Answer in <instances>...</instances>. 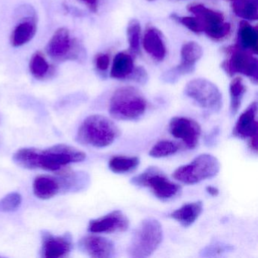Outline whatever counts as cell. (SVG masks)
Listing matches in <instances>:
<instances>
[{
  "mask_svg": "<svg viewBox=\"0 0 258 258\" xmlns=\"http://www.w3.org/2000/svg\"><path fill=\"white\" fill-rule=\"evenodd\" d=\"M86 157L84 152L76 148L59 144L46 150L35 148L19 149L13 155V161L19 167L29 170L43 169L58 172L72 163L84 161Z\"/></svg>",
  "mask_w": 258,
  "mask_h": 258,
  "instance_id": "cell-1",
  "label": "cell"
},
{
  "mask_svg": "<svg viewBox=\"0 0 258 258\" xmlns=\"http://www.w3.org/2000/svg\"><path fill=\"white\" fill-rule=\"evenodd\" d=\"M120 135L117 125L105 116H89L81 123L76 140L85 146L104 148L112 144Z\"/></svg>",
  "mask_w": 258,
  "mask_h": 258,
  "instance_id": "cell-2",
  "label": "cell"
},
{
  "mask_svg": "<svg viewBox=\"0 0 258 258\" xmlns=\"http://www.w3.org/2000/svg\"><path fill=\"white\" fill-rule=\"evenodd\" d=\"M147 101L141 92L134 87H123L113 93L109 103V113L119 120L140 119L147 109Z\"/></svg>",
  "mask_w": 258,
  "mask_h": 258,
  "instance_id": "cell-3",
  "label": "cell"
},
{
  "mask_svg": "<svg viewBox=\"0 0 258 258\" xmlns=\"http://www.w3.org/2000/svg\"><path fill=\"white\" fill-rule=\"evenodd\" d=\"M162 239L163 229L159 221L154 218L145 219L131 238L128 246V256L133 258L148 257L159 247Z\"/></svg>",
  "mask_w": 258,
  "mask_h": 258,
  "instance_id": "cell-4",
  "label": "cell"
},
{
  "mask_svg": "<svg viewBox=\"0 0 258 258\" xmlns=\"http://www.w3.org/2000/svg\"><path fill=\"white\" fill-rule=\"evenodd\" d=\"M220 170V161L216 157L202 154L189 164L178 167L173 172V177L182 183L192 185L217 176Z\"/></svg>",
  "mask_w": 258,
  "mask_h": 258,
  "instance_id": "cell-5",
  "label": "cell"
},
{
  "mask_svg": "<svg viewBox=\"0 0 258 258\" xmlns=\"http://www.w3.org/2000/svg\"><path fill=\"white\" fill-rule=\"evenodd\" d=\"M131 183L136 186L150 189L154 196L161 201L174 199L181 192L180 185L170 181L161 170L150 167L144 172L131 179Z\"/></svg>",
  "mask_w": 258,
  "mask_h": 258,
  "instance_id": "cell-6",
  "label": "cell"
},
{
  "mask_svg": "<svg viewBox=\"0 0 258 258\" xmlns=\"http://www.w3.org/2000/svg\"><path fill=\"white\" fill-rule=\"evenodd\" d=\"M184 93L201 108L212 112H218L223 105L220 90L208 80L197 78L189 81L184 88Z\"/></svg>",
  "mask_w": 258,
  "mask_h": 258,
  "instance_id": "cell-7",
  "label": "cell"
},
{
  "mask_svg": "<svg viewBox=\"0 0 258 258\" xmlns=\"http://www.w3.org/2000/svg\"><path fill=\"white\" fill-rule=\"evenodd\" d=\"M228 58L222 63V69L229 76L241 74L248 77L256 84L258 79L257 59L251 52L243 49L238 44L229 46L226 49Z\"/></svg>",
  "mask_w": 258,
  "mask_h": 258,
  "instance_id": "cell-8",
  "label": "cell"
},
{
  "mask_svg": "<svg viewBox=\"0 0 258 258\" xmlns=\"http://www.w3.org/2000/svg\"><path fill=\"white\" fill-rule=\"evenodd\" d=\"M187 10L199 19L203 32L212 40H223L230 33V24L224 22V16L221 13L202 4H191L187 7Z\"/></svg>",
  "mask_w": 258,
  "mask_h": 258,
  "instance_id": "cell-9",
  "label": "cell"
},
{
  "mask_svg": "<svg viewBox=\"0 0 258 258\" xmlns=\"http://www.w3.org/2000/svg\"><path fill=\"white\" fill-rule=\"evenodd\" d=\"M46 49L52 59L58 61L77 60L83 54L82 46L66 28H60L55 31Z\"/></svg>",
  "mask_w": 258,
  "mask_h": 258,
  "instance_id": "cell-10",
  "label": "cell"
},
{
  "mask_svg": "<svg viewBox=\"0 0 258 258\" xmlns=\"http://www.w3.org/2000/svg\"><path fill=\"white\" fill-rule=\"evenodd\" d=\"M203 55V49L196 43L191 41L184 43L181 49V62L176 67L167 71L161 78L164 82L175 84L184 75L193 73L196 64Z\"/></svg>",
  "mask_w": 258,
  "mask_h": 258,
  "instance_id": "cell-11",
  "label": "cell"
},
{
  "mask_svg": "<svg viewBox=\"0 0 258 258\" xmlns=\"http://www.w3.org/2000/svg\"><path fill=\"white\" fill-rule=\"evenodd\" d=\"M169 131L175 138L182 140L189 149L198 146L202 134L199 123L185 117H173L169 123Z\"/></svg>",
  "mask_w": 258,
  "mask_h": 258,
  "instance_id": "cell-12",
  "label": "cell"
},
{
  "mask_svg": "<svg viewBox=\"0 0 258 258\" xmlns=\"http://www.w3.org/2000/svg\"><path fill=\"white\" fill-rule=\"evenodd\" d=\"M129 220L122 211H114L103 217L91 220L88 229L93 233L124 232L129 227Z\"/></svg>",
  "mask_w": 258,
  "mask_h": 258,
  "instance_id": "cell-13",
  "label": "cell"
},
{
  "mask_svg": "<svg viewBox=\"0 0 258 258\" xmlns=\"http://www.w3.org/2000/svg\"><path fill=\"white\" fill-rule=\"evenodd\" d=\"M42 239V254L44 257H66L72 250V237L70 233H66L62 236H53L49 232H43Z\"/></svg>",
  "mask_w": 258,
  "mask_h": 258,
  "instance_id": "cell-14",
  "label": "cell"
},
{
  "mask_svg": "<svg viewBox=\"0 0 258 258\" xmlns=\"http://www.w3.org/2000/svg\"><path fill=\"white\" fill-rule=\"evenodd\" d=\"M83 251L94 258H111L115 255L114 243L105 237L88 235L80 241Z\"/></svg>",
  "mask_w": 258,
  "mask_h": 258,
  "instance_id": "cell-15",
  "label": "cell"
},
{
  "mask_svg": "<svg viewBox=\"0 0 258 258\" xmlns=\"http://www.w3.org/2000/svg\"><path fill=\"white\" fill-rule=\"evenodd\" d=\"M257 103L250 104L247 109L240 115L233 129V135L237 138H250L258 135V123L256 120Z\"/></svg>",
  "mask_w": 258,
  "mask_h": 258,
  "instance_id": "cell-16",
  "label": "cell"
},
{
  "mask_svg": "<svg viewBox=\"0 0 258 258\" xmlns=\"http://www.w3.org/2000/svg\"><path fill=\"white\" fill-rule=\"evenodd\" d=\"M143 47L149 55L156 61H161L167 54L165 43L158 30L149 28L146 30L143 37Z\"/></svg>",
  "mask_w": 258,
  "mask_h": 258,
  "instance_id": "cell-17",
  "label": "cell"
},
{
  "mask_svg": "<svg viewBox=\"0 0 258 258\" xmlns=\"http://www.w3.org/2000/svg\"><path fill=\"white\" fill-rule=\"evenodd\" d=\"M37 20L35 18L25 19L16 25L11 35V44L13 47H20L29 43L37 33Z\"/></svg>",
  "mask_w": 258,
  "mask_h": 258,
  "instance_id": "cell-18",
  "label": "cell"
},
{
  "mask_svg": "<svg viewBox=\"0 0 258 258\" xmlns=\"http://www.w3.org/2000/svg\"><path fill=\"white\" fill-rule=\"evenodd\" d=\"M203 211V203L201 201L182 205L179 209L173 211L170 217L179 222L183 227H188L196 222Z\"/></svg>",
  "mask_w": 258,
  "mask_h": 258,
  "instance_id": "cell-19",
  "label": "cell"
},
{
  "mask_svg": "<svg viewBox=\"0 0 258 258\" xmlns=\"http://www.w3.org/2000/svg\"><path fill=\"white\" fill-rule=\"evenodd\" d=\"M61 185V191L66 192H75L82 191L90 185V176L82 171L68 172L61 173L58 179Z\"/></svg>",
  "mask_w": 258,
  "mask_h": 258,
  "instance_id": "cell-20",
  "label": "cell"
},
{
  "mask_svg": "<svg viewBox=\"0 0 258 258\" xmlns=\"http://www.w3.org/2000/svg\"><path fill=\"white\" fill-rule=\"evenodd\" d=\"M36 197L43 200L51 199L61 191L59 180L49 176H37L33 184Z\"/></svg>",
  "mask_w": 258,
  "mask_h": 258,
  "instance_id": "cell-21",
  "label": "cell"
},
{
  "mask_svg": "<svg viewBox=\"0 0 258 258\" xmlns=\"http://www.w3.org/2000/svg\"><path fill=\"white\" fill-rule=\"evenodd\" d=\"M238 45L251 53L257 54L258 35L256 27L250 25L247 21L239 22L238 30Z\"/></svg>",
  "mask_w": 258,
  "mask_h": 258,
  "instance_id": "cell-22",
  "label": "cell"
},
{
  "mask_svg": "<svg viewBox=\"0 0 258 258\" xmlns=\"http://www.w3.org/2000/svg\"><path fill=\"white\" fill-rule=\"evenodd\" d=\"M134 69V64L132 56L126 52H119L114 57L110 75L114 79H129Z\"/></svg>",
  "mask_w": 258,
  "mask_h": 258,
  "instance_id": "cell-23",
  "label": "cell"
},
{
  "mask_svg": "<svg viewBox=\"0 0 258 258\" xmlns=\"http://www.w3.org/2000/svg\"><path fill=\"white\" fill-rule=\"evenodd\" d=\"M232 10L235 16L244 20L258 19L257 0H232Z\"/></svg>",
  "mask_w": 258,
  "mask_h": 258,
  "instance_id": "cell-24",
  "label": "cell"
},
{
  "mask_svg": "<svg viewBox=\"0 0 258 258\" xmlns=\"http://www.w3.org/2000/svg\"><path fill=\"white\" fill-rule=\"evenodd\" d=\"M246 92V87L239 77L234 78L229 85L230 93V112L232 116L238 113Z\"/></svg>",
  "mask_w": 258,
  "mask_h": 258,
  "instance_id": "cell-25",
  "label": "cell"
},
{
  "mask_svg": "<svg viewBox=\"0 0 258 258\" xmlns=\"http://www.w3.org/2000/svg\"><path fill=\"white\" fill-rule=\"evenodd\" d=\"M140 163L138 157L114 156L110 160L108 167L114 173H125L135 170Z\"/></svg>",
  "mask_w": 258,
  "mask_h": 258,
  "instance_id": "cell-26",
  "label": "cell"
},
{
  "mask_svg": "<svg viewBox=\"0 0 258 258\" xmlns=\"http://www.w3.org/2000/svg\"><path fill=\"white\" fill-rule=\"evenodd\" d=\"M31 75L37 80H43L49 73L50 66L43 53L37 52L31 57L29 64Z\"/></svg>",
  "mask_w": 258,
  "mask_h": 258,
  "instance_id": "cell-27",
  "label": "cell"
},
{
  "mask_svg": "<svg viewBox=\"0 0 258 258\" xmlns=\"http://www.w3.org/2000/svg\"><path fill=\"white\" fill-rule=\"evenodd\" d=\"M128 43L130 49L135 55L140 54V38H141V26L140 22L136 19H133L128 24L127 29Z\"/></svg>",
  "mask_w": 258,
  "mask_h": 258,
  "instance_id": "cell-28",
  "label": "cell"
},
{
  "mask_svg": "<svg viewBox=\"0 0 258 258\" xmlns=\"http://www.w3.org/2000/svg\"><path fill=\"white\" fill-rule=\"evenodd\" d=\"M179 150V146L176 143L170 140H161L158 142L149 152L152 158H161L174 155Z\"/></svg>",
  "mask_w": 258,
  "mask_h": 258,
  "instance_id": "cell-29",
  "label": "cell"
},
{
  "mask_svg": "<svg viewBox=\"0 0 258 258\" xmlns=\"http://www.w3.org/2000/svg\"><path fill=\"white\" fill-rule=\"evenodd\" d=\"M233 249V247L230 244L220 242V241H215L204 247L201 250L200 256H205V257L223 256L224 253L232 251Z\"/></svg>",
  "mask_w": 258,
  "mask_h": 258,
  "instance_id": "cell-30",
  "label": "cell"
},
{
  "mask_svg": "<svg viewBox=\"0 0 258 258\" xmlns=\"http://www.w3.org/2000/svg\"><path fill=\"white\" fill-rule=\"evenodd\" d=\"M22 196L19 193H10L0 201V211L13 212L16 211L22 204Z\"/></svg>",
  "mask_w": 258,
  "mask_h": 258,
  "instance_id": "cell-31",
  "label": "cell"
},
{
  "mask_svg": "<svg viewBox=\"0 0 258 258\" xmlns=\"http://www.w3.org/2000/svg\"><path fill=\"white\" fill-rule=\"evenodd\" d=\"M171 18L173 20L182 24L188 30L196 34H200V33L203 32L202 25L196 17H184V16H178L176 14H173Z\"/></svg>",
  "mask_w": 258,
  "mask_h": 258,
  "instance_id": "cell-32",
  "label": "cell"
},
{
  "mask_svg": "<svg viewBox=\"0 0 258 258\" xmlns=\"http://www.w3.org/2000/svg\"><path fill=\"white\" fill-rule=\"evenodd\" d=\"M131 81H135L137 84H142L144 85L148 82L149 80V75H148L146 69L143 67L134 68V72L131 74L129 78Z\"/></svg>",
  "mask_w": 258,
  "mask_h": 258,
  "instance_id": "cell-33",
  "label": "cell"
},
{
  "mask_svg": "<svg viewBox=\"0 0 258 258\" xmlns=\"http://www.w3.org/2000/svg\"><path fill=\"white\" fill-rule=\"evenodd\" d=\"M96 68L99 72H105L110 64V57L107 54L101 53L96 55L95 59Z\"/></svg>",
  "mask_w": 258,
  "mask_h": 258,
  "instance_id": "cell-34",
  "label": "cell"
},
{
  "mask_svg": "<svg viewBox=\"0 0 258 258\" xmlns=\"http://www.w3.org/2000/svg\"><path fill=\"white\" fill-rule=\"evenodd\" d=\"M83 4L87 5L93 13H96L98 9V0H79Z\"/></svg>",
  "mask_w": 258,
  "mask_h": 258,
  "instance_id": "cell-35",
  "label": "cell"
},
{
  "mask_svg": "<svg viewBox=\"0 0 258 258\" xmlns=\"http://www.w3.org/2000/svg\"><path fill=\"white\" fill-rule=\"evenodd\" d=\"M219 130L217 128H215L214 131H212L211 134L207 137L206 143L208 144V146H211V145L214 144L216 139H217V136H218Z\"/></svg>",
  "mask_w": 258,
  "mask_h": 258,
  "instance_id": "cell-36",
  "label": "cell"
},
{
  "mask_svg": "<svg viewBox=\"0 0 258 258\" xmlns=\"http://www.w3.org/2000/svg\"><path fill=\"white\" fill-rule=\"evenodd\" d=\"M257 137L258 135H256L249 138V147L255 153H256V152H257Z\"/></svg>",
  "mask_w": 258,
  "mask_h": 258,
  "instance_id": "cell-37",
  "label": "cell"
},
{
  "mask_svg": "<svg viewBox=\"0 0 258 258\" xmlns=\"http://www.w3.org/2000/svg\"><path fill=\"white\" fill-rule=\"evenodd\" d=\"M207 192L208 194L211 195L212 196H217L219 195V189L216 187L211 186V185H209V186L207 187L206 188Z\"/></svg>",
  "mask_w": 258,
  "mask_h": 258,
  "instance_id": "cell-38",
  "label": "cell"
},
{
  "mask_svg": "<svg viewBox=\"0 0 258 258\" xmlns=\"http://www.w3.org/2000/svg\"><path fill=\"white\" fill-rule=\"evenodd\" d=\"M148 1H149V2H152V1H154V0H148Z\"/></svg>",
  "mask_w": 258,
  "mask_h": 258,
  "instance_id": "cell-39",
  "label": "cell"
}]
</instances>
